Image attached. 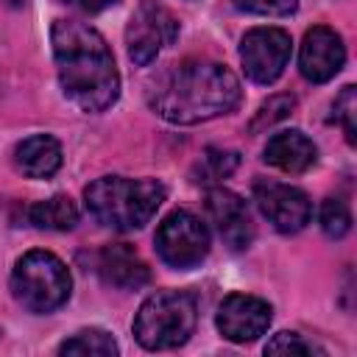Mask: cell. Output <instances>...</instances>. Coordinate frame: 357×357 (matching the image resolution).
Instances as JSON below:
<instances>
[{
  "instance_id": "obj_1",
  "label": "cell",
  "mask_w": 357,
  "mask_h": 357,
  "mask_svg": "<svg viewBox=\"0 0 357 357\" xmlns=\"http://www.w3.org/2000/svg\"><path fill=\"white\" fill-rule=\"evenodd\" d=\"M50 42L64 95L81 112L109 109L117 100L120 75L106 39L84 22L56 20Z\"/></svg>"
},
{
  "instance_id": "obj_2",
  "label": "cell",
  "mask_w": 357,
  "mask_h": 357,
  "mask_svg": "<svg viewBox=\"0 0 357 357\" xmlns=\"http://www.w3.org/2000/svg\"><path fill=\"white\" fill-rule=\"evenodd\" d=\"M148 103L167 123L195 126L229 114L240 103V81L218 61H181L153 84Z\"/></svg>"
},
{
  "instance_id": "obj_3",
  "label": "cell",
  "mask_w": 357,
  "mask_h": 357,
  "mask_svg": "<svg viewBox=\"0 0 357 357\" xmlns=\"http://www.w3.org/2000/svg\"><path fill=\"white\" fill-rule=\"evenodd\" d=\"M167 190L156 178H126L103 176L92 181L84 192L89 215L117 231H131L145 226L162 206Z\"/></svg>"
},
{
  "instance_id": "obj_4",
  "label": "cell",
  "mask_w": 357,
  "mask_h": 357,
  "mask_svg": "<svg viewBox=\"0 0 357 357\" xmlns=\"http://www.w3.org/2000/svg\"><path fill=\"white\" fill-rule=\"evenodd\" d=\"M198 321L195 298L181 290H159L142 301L134 318V337L151 351L176 349L190 340Z\"/></svg>"
},
{
  "instance_id": "obj_5",
  "label": "cell",
  "mask_w": 357,
  "mask_h": 357,
  "mask_svg": "<svg viewBox=\"0 0 357 357\" xmlns=\"http://www.w3.org/2000/svg\"><path fill=\"white\" fill-rule=\"evenodd\" d=\"M70 271L50 251H28L11 273L14 298L31 312H53L70 298Z\"/></svg>"
},
{
  "instance_id": "obj_6",
  "label": "cell",
  "mask_w": 357,
  "mask_h": 357,
  "mask_svg": "<svg viewBox=\"0 0 357 357\" xmlns=\"http://www.w3.org/2000/svg\"><path fill=\"white\" fill-rule=\"evenodd\" d=\"M153 243L159 257L170 268L187 271V268H195L209 254V229L198 215L187 209H176L159 223Z\"/></svg>"
},
{
  "instance_id": "obj_7",
  "label": "cell",
  "mask_w": 357,
  "mask_h": 357,
  "mask_svg": "<svg viewBox=\"0 0 357 357\" xmlns=\"http://www.w3.org/2000/svg\"><path fill=\"white\" fill-rule=\"evenodd\" d=\"M176 36H178V20L173 17V11L156 0H142L126 28L128 56L139 67L151 64L162 53V47L173 45Z\"/></svg>"
},
{
  "instance_id": "obj_8",
  "label": "cell",
  "mask_w": 357,
  "mask_h": 357,
  "mask_svg": "<svg viewBox=\"0 0 357 357\" xmlns=\"http://www.w3.org/2000/svg\"><path fill=\"white\" fill-rule=\"evenodd\" d=\"M290 33L282 28H251L240 42V61L251 81L273 84L290 61Z\"/></svg>"
},
{
  "instance_id": "obj_9",
  "label": "cell",
  "mask_w": 357,
  "mask_h": 357,
  "mask_svg": "<svg viewBox=\"0 0 357 357\" xmlns=\"http://www.w3.org/2000/svg\"><path fill=\"white\" fill-rule=\"evenodd\" d=\"M254 201H257L259 212L282 234L301 231L310 223V215H312V204L298 187L268 181V178L254 181Z\"/></svg>"
},
{
  "instance_id": "obj_10",
  "label": "cell",
  "mask_w": 357,
  "mask_h": 357,
  "mask_svg": "<svg viewBox=\"0 0 357 357\" xmlns=\"http://www.w3.org/2000/svg\"><path fill=\"white\" fill-rule=\"evenodd\" d=\"M273 318V310L265 298L257 296H245V293H231L220 301L215 324L220 329V335L231 343H251L259 335L268 332Z\"/></svg>"
},
{
  "instance_id": "obj_11",
  "label": "cell",
  "mask_w": 357,
  "mask_h": 357,
  "mask_svg": "<svg viewBox=\"0 0 357 357\" xmlns=\"http://www.w3.org/2000/svg\"><path fill=\"white\" fill-rule=\"evenodd\" d=\"M346 61V47L340 33H335L326 25H315L304 33L301 53H298V70L307 81L324 84L340 73Z\"/></svg>"
},
{
  "instance_id": "obj_12",
  "label": "cell",
  "mask_w": 357,
  "mask_h": 357,
  "mask_svg": "<svg viewBox=\"0 0 357 357\" xmlns=\"http://www.w3.org/2000/svg\"><path fill=\"white\" fill-rule=\"evenodd\" d=\"M206 212L220 234V240L231 248V251H243L251 245L254 240V220L251 212L245 206V201L223 187H215L206 192Z\"/></svg>"
},
{
  "instance_id": "obj_13",
  "label": "cell",
  "mask_w": 357,
  "mask_h": 357,
  "mask_svg": "<svg viewBox=\"0 0 357 357\" xmlns=\"http://www.w3.org/2000/svg\"><path fill=\"white\" fill-rule=\"evenodd\" d=\"M95 271L106 284L117 290H139L151 279V271L142 262V257L126 243L103 245L95 254Z\"/></svg>"
},
{
  "instance_id": "obj_14",
  "label": "cell",
  "mask_w": 357,
  "mask_h": 357,
  "mask_svg": "<svg viewBox=\"0 0 357 357\" xmlns=\"http://www.w3.org/2000/svg\"><path fill=\"white\" fill-rule=\"evenodd\" d=\"M315 159H318L315 142L296 128L273 134L265 145V162L284 173H304L315 165Z\"/></svg>"
},
{
  "instance_id": "obj_15",
  "label": "cell",
  "mask_w": 357,
  "mask_h": 357,
  "mask_svg": "<svg viewBox=\"0 0 357 357\" xmlns=\"http://www.w3.org/2000/svg\"><path fill=\"white\" fill-rule=\"evenodd\" d=\"M14 165L28 178H47L61 165V145L47 134L28 137L14 148Z\"/></svg>"
},
{
  "instance_id": "obj_16",
  "label": "cell",
  "mask_w": 357,
  "mask_h": 357,
  "mask_svg": "<svg viewBox=\"0 0 357 357\" xmlns=\"http://www.w3.org/2000/svg\"><path fill=\"white\" fill-rule=\"evenodd\" d=\"M28 220L36 229H53V231H67L78 223V209L73 204V198L67 195H53L45 201H36L28 209Z\"/></svg>"
},
{
  "instance_id": "obj_17",
  "label": "cell",
  "mask_w": 357,
  "mask_h": 357,
  "mask_svg": "<svg viewBox=\"0 0 357 357\" xmlns=\"http://www.w3.org/2000/svg\"><path fill=\"white\" fill-rule=\"evenodd\" d=\"M117 343L103 329H81L59 346V354H92V357H112L117 354Z\"/></svg>"
},
{
  "instance_id": "obj_18",
  "label": "cell",
  "mask_w": 357,
  "mask_h": 357,
  "mask_svg": "<svg viewBox=\"0 0 357 357\" xmlns=\"http://www.w3.org/2000/svg\"><path fill=\"white\" fill-rule=\"evenodd\" d=\"M237 153L234 151H220V148H206L204 151V156H201V162H198V170H195V181H201V184H212V181H218V178H226V176H231L234 173V167H237Z\"/></svg>"
},
{
  "instance_id": "obj_19",
  "label": "cell",
  "mask_w": 357,
  "mask_h": 357,
  "mask_svg": "<svg viewBox=\"0 0 357 357\" xmlns=\"http://www.w3.org/2000/svg\"><path fill=\"white\" fill-rule=\"evenodd\" d=\"M321 229L332 240H340V237L349 234V229H351V212H349V206H346L343 198H326L321 204Z\"/></svg>"
},
{
  "instance_id": "obj_20",
  "label": "cell",
  "mask_w": 357,
  "mask_h": 357,
  "mask_svg": "<svg viewBox=\"0 0 357 357\" xmlns=\"http://www.w3.org/2000/svg\"><path fill=\"white\" fill-rule=\"evenodd\" d=\"M293 106H296V98L293 95H273V98H268L262 106H259V112L254 114V120H251V131L257 134V131H265V128H271L273 123H279V120H284L290 112H293Z\"/></svg>"
},
{
  "instance_id": "obj_21",
  "label": "cell",
  "mask_w": 357,
  "mask_h": 357,
  "mask_svg": "<svg viewBox=\"0 0 357 357\" xmlns=\"http://www.w3.org/2000/svg\"><path fill=\"white\" fill-rule=\"evenodd\" d=\"M335 120L340 123L349 145L357 142V89L349 84L340 89V95L335 98Z\"/></svg>"
},
{
  "instance_id": "obj_22",
  "label": "cell",
  "mask_w": 357,
  "mask_h": 357,
  "mask_svg": "<svg viewBox=\"0 0 357 357\" xmlns=\"http://www.w3.org/2000/svg\"><path fill=\"white\" fill-rule=\"evenodd\" d=\"M265 354H324V349L304 340L298 332H276L265 343Z\"/></svg>"
},
{
  "instance_id": "obj_23",
  "label": "cell",
  "mask_w": 357,
  "mask_h": 357,
  "mask_svg": "<svg viewBox=\"0 0 357 357\" xmlns=\"http://www.w3.org/2000/svg\"><path fill=\"white\" fill-rule=\"evenodd\" d=\"M234 6L240 11H248V14H271V17H279V14H290L298 0H234Z\"/></svg>"
},
{
  "instance_id": "obj_24",
  "label": "cell",
  "mask_w": 357,
  "mask_h": 357,
  "mask_svg": "<svg viewBox=\"0 0 357 357\" xmlns=\"http://www.w3.org/2000/svg\"><path fill=\"white\" fill-rule=\"evenodd\" d=\"M64 3H70V6H75L81 11H86V14H98V11L109 8V6H114L117 0H64Z\"/></svg>"
},
{
  "instance_id": "obj_25",
  "label": "cell",
  "mask_w": 357,
  "mask_h": 357,
  "mask_svg": "<svg viewBox=\"0 0 357 357\" xmlns=\"http://www.w3.org/2000/svg\"><path fill=\"white\" fill-rule=\"evenodd\" d=\"M6 3H8V6H11V8H20V6H25V3H28V0H6Z\"/></svg>"
}]
</instances>
